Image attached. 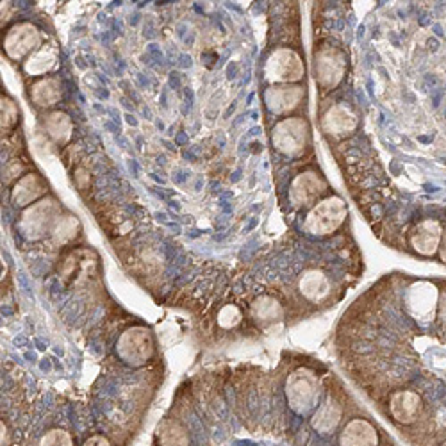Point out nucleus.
<instances>
[{
  "instance_id": "29",
  "label": "nucleus",
  "mask_w": 446,
  "mask_h": 446,
  "mask_svg": "<svg viewBox=\"0 0 446 446\" xmlns=\"http://www.w3.org/2000/svg\"><path fill=\"white\" fill-rule=\"evenodd\" d=\"M439 305V318H441V322L446 325V293L441 295V300L438 302Z\"/></svg>"
},
{
  "instance_id": "22",
  "label": "nucleus",
  "mask_w": 446,
  "mask_h": 446,
  "mask_svg": "<svg viewBox=\"0 0 446 446\" xmlns=\"http://www.w3.org/2000/svg\"><path fill=\"white\" fill-rule=\"evenodd\" d=\"M339 420H341V407L336 402H332V400H327L322 407L318 409L311 423H313L314 430L327 434L332 432L338 427Z\"/></svg>"
},
{
  "instance_id": "14",
  "label": "nucleus",
  "mask_w": 446,
  "mask_h": 446,
  "mask_svg": "<svg viewBox=\"0 0 446 446\" xmlns=\"http://www.w3.org/2000/svg\"><path fill=\"white\" fill-rule=\"evenodd\" d=\"M322 127L327 134L332 136H345L356 130L357 118L347 106H332L329 111L323 115Z\"/></svg>"
},
{
  "instance_id": "28",
  "label": "nucleus",
  "mask_w": 446,
  "mask_h": 446,
  "mask_svg": "<svg viewBox=\"0 0 446 446\" xmlns=\"http://www.w3.org/2000/svg\"><path fill=\"white\" fill-rule=\"evenodd\" d=\"M84 446H111V443L108 441V438H104V436H91L90 439H86Z\"/></svg>"
},
{
  "instance_id": "26",
  "label": "nucleus",
  "mask_w": 446,
  "mask_h": 446,
  "mask_svg": "<svg viewBox=\"0 0 446 446\" xmlns=\"http://www.w3.org/2000/svg\"><path fill=\"white\" fill-rule=\"evenodd\" d=\"M241 318H243V314H241V311L237 309L236 305L227 304L220 309L218 325L222 327V329H225V331H229V329H234L236 325H240Z\"/></svg>"
},
{
  "instance_id": "17",
  "label": "nucleus",
  "mask_w": 446,
  "mask_h": 446,
  "mask_svg": "<svg viewBox=\"0 0 446 446\" xmlns=\"http://www.w3.org/2000/svg\"><path fill=\"white\" fill-rule=\"evenodd\" d=\"M377 430L366 420H353L341 434V446H377Z\"/></svg>"
},
{
  "instance_id": "15",
  "label": "nucleus",
  "mask_w": 446,
  "mask_h": 446,
  "mask_svg": "<svg viewBox=\"0 0 446 446\" xmlns=\"http://www.w3.org/2000/svg\"><path fill=\"white\" fill-rule=\"evenodd\" d=\"M59 63V50L56 45H41L35 54H30L29 59L23 63V70L27 75L32 77H43L45 73H50ZM47 77V75H45Z\"/></svg>"
},
{
  "instance_id": "5",
  "label": "nucleus",
  "mask_w": 446,
  "mask_h": 446,
  "mask_svg": "<svg viewBox=\"0 0 446 446\" xmlns=\"http://www.w3.org/2000/svg\"><path fill=\"white\" fill-rule=\"evenodd\" d=\"M61 218V211L56 200H39L38 204L27 209L20 222V229L22 234L29 240H38V237L45 236L48 231H54L56 223Z\"/></svg>"
},
{
  "instance_id": "18",
  "label": "nucleus",
  "mask_w": 446,
  "mask_h": 446,
  "mask_svg": "<svg viewBox=\"0 0 446 446\" xmlns=\"http://www.w3.org/2000/svg\"><path fill=\"white\" fill-rule=\"evenodd\" d=\"M421 407V400L416 393L412 391H400L396 395H393L389 403L391 414L400 423H412L418 418V412Z\"/></svg>"
},
{
  "instance_id": "9",
  "label": "nucleus",
  "mask_w": 446,
  "mask_h": 446,
  "mask_svg": "<svg viewBox=\"0 0 446 446\" xmlns=\"http://www.w3.org/2000/svg\"><path fill=\"white\" fill-rule=\"evenodd\" d=\"M327 189L325 180L314 172L300 173L291 182L289 188V200L293 202V206L296 207H307L313 206L318 197Z\"/></svg>"
},
{
  "instance_id": "20",
  "label": "nucleus",
  "mask_w": 446,
  "mask_h": 446,
  "mask_svg": "<svg viewBox=\"0 0 446 446\" xmlns=\"http://www.w3.org/2000/svg\"><path fill=\"white\" fill-rule=\"evenodd\" d=\"M250 313H252L253 320L261 327H264V329L282 322L284 316L282 305L275 300V298H271V296H259V298H255L253 304L250 305Z\"/></svg>"
},
{
  "instance_id": "11",
  "label": "nucleus",
  "mask_w": 446,
  "mask_h": 446,
  "mask_svg": "<svg viewBox=\"0 0 446 446\" xmlns=\"http://www.w3.org/2000/svg\"><path fill=\"white\" fill-rule=\"evenodd\" d=\"M304 99V88L300 86H271L264 93V104H266L268 111L273 115H284V113L293 111L298 108V104Z\"/></svg>"
},
{
  "instance_id": "31",
  "label": "nucleus",
  "mask_w": 446,
  "mask_h": 446,
  "mask_svg": "<svg viewBox=\"0 0 446 446\" xmlns=\"http://www.w3.org/2000/svg\"><path fill=\"white\" fill-rule=\"evenodd\" d=\"M443 446H446V443H445V445H443Z\"/></svg>"
},
{
  "instance_id": "1",
  "label": "nucleus",
  "mask_w": 446,
  "mask_h": 446,
  "mask_svg": "<svg viewBox=\"0 0 446 446\" xmlns=\"http://www.w3.org/2000/svg\"><path fill=\"white\" fill-rule=\"evenodd\" d=\"M348 215V207L343 198L329 197L311 207L305 216V231L314 236H327L343 225Z\"/></svg>"
},
{
  "instance_id": "8",
  "label": "nucleus",
  "mask_w": 446,
  "mask_h": 446,
  "mask_svg": "<svg viewBox=\"0 0 446 446\" xmlns=\"http://www.w3.org/2000/svg\"><path fill=\"white\" fill-rule=\"evenodd\" d=\"M347 70V59L341 50L334 47H325L316 54L314 59V73L318 84L325 90H332L343 79Z\"/></svg>"
},
{
  "instance_id": "2",
  "label": "nucleus",
  "mask_w": 446,
  "mask_h": 446,
  "mask_svg": "<svg viewBox=\"0 0 446 446\" xmlns=\"http://www.w3.org/2000/svg\"><path fill=\"white\" fill-rule=\"evenodd\" d=\"M309 124L304 118H286L275 125L271 142L280 154L288 157H296L307 148L309 145Z\"/></svg>"
},
{
  "instance_id": "24",
  "label": "nucleus",
  "mask_w": 446,
  "mask_h": 446,
  "mask_svg": "<svg viewBox=\"0 0 446 446\" xmlns=\"http://www.w3.org/2000/svg\"><path fill=\"white\" fill-rule=\"evenodd\" d=\"M79 231V222L77 218H73V216L66 215L61 216L59 222L56 223V227L52 231V241L56 243V245H65L68 241H72L73 237L77 236Z\"/></svg>"
},
{
  "instance_id": "19",
  "label": "nucleus",
  "mask_w": 446,
  "mask_h": 446,
  "mask_svg": "<svg viewBox=\"0 0 446 446\" xmlns=\"http://www.w3.org/2000/svg\"><path fill=\"white\" fill-rule=\"evenodd\" d=\"M302 295L309 302L323 300L331 293V282L327 275L320 270H307L302 273L300 282H298Z\"/></svg>"
},
{
  "instance_id": "12",
  "label": "nucleus",
  "mask_w": 446,
  "mask_h": 446,
  "mask_svg": "<svg viewBox=\"0 0 446 446\" xmlns=\"http://www.w3.org/2000/svg\"><path fill=\"white\" fill-rule=\"evenodd\" d=\"M438 291L430 284H418L409 291L407 307L414 318L420 320H430L436 313L438 305Z\"/></svg>"
},
{
  "instance_id": "21",
  "label": "nucleus",
  "mask_w": 446,
  "mask_h": 446,
  "mask_svg": "<svg viewBox=\"0 0 446 446\" xmlns=\"http://www.w3.org/2000/svg\"><path fill=\"white\" fill-rule=\"evenodd\" d=\"M41 124H43L45 133H47L57 145H65V143H68L70 137H72L73 122L66 113H48V115L43 116Z\"/></svg>"
},
{
  "instance_id": "16",
  "label": "nucleus",
  "mask_w": 446,
  "mask_h": 446,
  "mask_svg": "<svg viewBox=\"0 0 446 446\" xmlns=\"http://www.w3.org/2000/svg\"><path fill=\"white\" fill-rule=\"evenodd\" d=\"M30 100L38 108H52L63 97V84L57 77H41L29 88Z\"/></svg>"
},
{
  "instance_id": "3",
  "label": "nucleus",
  "mask_w": 446,
  "mask_h": 446,
  "mask_svg": "<svg viewBox=\"0 0 446 446\" xmlns=\"http://www.w3.org/2000/svg\"><path fill=\"white\" fill-rule=\"evenodd\" d=\"M305 68L302 57L291 48H277L271 52L264 65V79L271 84H289L304 77Z\"/></svg>"
},
{
  "instance_id": "6",
  "label": "nucleus",
  "mask_w": 446,
  "mask_h": 446,
  "mask_svg": "<svg viewBox=\"0 0 446 446\" xmlns=\"http://www.w3.org/2000/svg\"><path fill=\"white\" fill-rule=\"evenodd\" d=\"M116 352L127 365H145L146 360H151V357L154 356V339H152L151 331L145 327H134V329L125 331L118 339Z\"/></svg>"
},
{
  "instance_id": "7",
  "label": "nucleus",
  "mask_w": 446,
  "mask_h": 446,
  "mask_svg": "<svg viewBox=\"0 0 446 446\" xmlns=\"http://www.w3.org/2000/svg\"><path fill=\"white\" fill-rule=\"evenodd\" d=\"M39 43H41V35L38 27L29 22H20L6 32L4 50L8 57L20 61L29 54H35L41 47Z\"/></svg>"
},
{
  "instance_id": "25",
  "label": "nucleus",
  "mask_w": 446,
  "mask_h": 446,
  "mask_svg": "<svg viewBox=\"0 0 446 446\" xmlns=\"http://www.w3.org/2000/svg\"><path fill=\"white\" fill-rule=\"evenodd\" d=\"M20 120V109L14 104V100H11L8 95H2V133H8L18 124Z\"/></svg>"
},
{
  "instance_id": "30",
  "label": "nucleus",
  "mask_w": 446,
  "mask_h": 446,
  "mask_svg": "<svg viewBox=\"0 0 446 446\" xmlns=\"http://www.w3.org/2000/svg\"><path fill=\"white\" fill-rule=\"evenodd\" d=\"M439 250H441V261L446 262V229L443 231V237H441V245H439Z\"/></svg>"
},
{
  "instance_id": "10",
  "label": "nucleus",
  "mask_w": 446,
  "mask_h": 446,
  "mask_svg": "<svg viewBox=\"0 0 446 446\" xmlns=\"http://www.w3.org/2000/svg\"><path fill=\"white\" fill-rule=\"evenodd\" d=\"M443 237V227L438 220H423L414 227L411 234V245L420 255L430 258L439 250Z\"/></svg>"
},
{
  "instance_id": "27",
  "label": "nucleus",
  "mask_w": 446,
  "mask_h": 446,
  "mask_svg": "<svg viewBox=\"0 0 446 446\" xmlns=\"http://www.w3.org/2000/svg\"><path fill=\"white\" fill-rule=\"evenodd\" d=\"M39 446H73V441L66 430L54 429L45 434L39 441Z\"/></svg>"
},
{
  "instance_id": "4",
  "label": "nucleus",
  "mask_w": 446,
  "mask_h": 446,
  "mask_svg": "<svg viewBox=\"0 0 446 446\" xmlns=\"http://www.w3.org/2000/svg\"><path fill=\"white\" fill-rule=\"evenodd\" d=\"M286 395H288L289 407L296 414H307L316 405L318 395H320L316 375L311 374L309 369H296L295 374L289 375Z\"/></svg>"
},
{
  "instance_id": "13",
  "label": "nucleus",
  "mask_w": 446,
  "mask_h": 446,
  "mask_svg": "<svg viewBox=\"0 0 446 446\" xmlns=\"http://www.w3.org/2000/svg\"><path fill=\"white\" fill-rule=\"evenodd\" d=\"M47 180L39 173H27L14 184L13 191H11V200L17 207H26L38 200L43 193H47Z\"/></svg>"
},
{
  "instance_id": "23",
  "label": "nucleus",
  "mask_w": 446,
  "mask_h": 446,
  "mask_svg": "<svg viewBox=\"0 0 446 446\" xmlns=\"http://www.w3.org/2000/svg\"><path fill=\"white\" fill-rule=\"evenodd\" d=\"M157 436L161 446H189V436L186 429L173 420L163 421Z\"/></svg>"
}]
</instances>
